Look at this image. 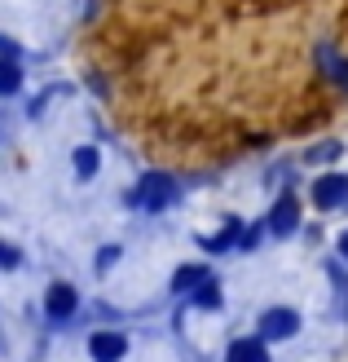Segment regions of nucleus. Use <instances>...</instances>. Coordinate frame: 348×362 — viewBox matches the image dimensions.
Returning <instances> with one entry per match:
<instances>
[{"mask_svg":"<svg viewBox=\"0 0 348 362\" xmlns=\"http://www.w3.org/2000/svg\"><path fill=\"white\" fill-rule=\"evenodd\" d=\"M296 327H300V318L291 314V310H269V314L260 318V332H265L269 340H287V336H296Z\"/></svg>","mask_w":348,"mask_h":362,"instance_id":"f257e3e1","label":"nucleus"},{"mask_svg":"<svg viewBox=\"0 0 348 362\" xmlns=\"http://www.w3.org/2000/svg\"><path fill=\"white\" fill-rule=\"evenodd\" d=\"M76 287H66V283H53L49 287V300H44V310H49V318H71L76 314Z\"/></svg>","mask_w":348,"mask_h":362,"instance_id":"f03ea898","label":"nucleus"},{"mask_svg":"<svg viewBox=\"0 0 348 362\" xmlns=\"http://www.w3.org/2000/svg\"><path fill=\"white\" fill-rule=\"evenodd\" d=\"M141 204L145 208H163V204H168V199H172V177H163V173H155V177H145L141 181Z\"/></svg>","mask_w":348,"mask_h":362,"instance_id":"7ed1b4c3","label":"nucleus"},{"mask_svg":"<svg viewBox=\"0 0 348 362\" xmlns=\"http://www.w3.org/2000/svg\"><path fill=\"white\" fill-rule=\"evenodd\" d=\"M313 199H318V208H335L348 199V177H322L318 186H313Z\"/></svg>","mask_w":348,"mask_h":362,"instance_id":"20e7f679","label":"nucleus"},{"mask_svg":"<svg viewBox=\"0 0 348 362\" xmlns=\"http://www.w3.org/2000/svg\"><path fill=\"white\" fill-rule=\"evenodd\" d=\"M300 221V204H296V194H282L278 204H273V216H269V226L278 230V234H291Z\"/></svg>","mask_w":348,"mask_h":362,"instance_id":"39448f33","label":"nucleus"},{"mask_svg":"<svg viewBox=\"0 0 348 362\" xmlns=\"http://www.w3.org/2000/svg\"><path fill=\"white\" fill-rule=\"evenodd\" d=\"M88 349H93L97 362H115V358L124 354V336H119V332H97L93 340H88Z\"/></svg>","mask_w":348,"mask_h":362,"instance_id":"423d86ee","label":"nucleus"},{"mask_svg":"<svg viewBox=\"0 0 348 362\" xmlns=\"http://www.w3.org/2000/svg\"><path fill=\"white\" fill-rule=\"evenodd\" d=\"M225 362H269V354H265L260 340H234Z\"/></svg>","mask_w":348,"mask_h":362,"instance_id":"0eeeda50","label":"nucleus"},{"mask_svg":"<svg viewBox=\"0 0 348 362\" xmlns=\"http://www.w3.org/2000/svg\"><path fill=\"white\" fill-rule=\"evenodd\" d=\"M203 283H208V269L203 265H186V269H176V279H172L176 292H198Z\"/></svg>","mask_w":348,"mask_h":362,"instance_id":"6e6552de","label":"nucleus"},{"mask_svg":"<svg viewBox=\"0 0 348 362\" xmlns=\"http://www.w3.org/2000/svg\"><path fill=\"white\" fill-rule=\"evenodd\" d=\"M18 84H23V76H18V66L0 58V93H18Z\"/></svg>","mask_w":348,"mask_h":362,"instance_id":"1a4fd4ad","label":"nucleus"},{"mask_svg":"<svg viewBox=\"0 0 348 362\" xmlns=\"http://www.w3.org/2000/svg\"><path fill=\"white\" fill-rule=\"evenodd\" d=\"M194 300L203 305V310H216V305H221V283H212V279H208V283L194 292Z\"/></svg>","mask_w":348,"mask_h":362,"instance_id":"9d476101","label":"nucleus"},{"mask_svg":"<svg viewBox=\"0 0 348 362\" xmlns=\"http://www.w3.org/2000/svg\"><path fill=\"white\" fill-rule=\"evenodd\" d=\"M76 168H80V177H93V173H97V151H93V146L76 151Z\"/></svg>","mask_w":348,"mask_h":362,"instance_id":"9b49d317","label":"nucleus"},{"mask_svg":"<svg viewBox=\"0 0 348 362\" xmlns=\"http://www.w3.org/2000/svg\"><path fill=\"white\" fill-rule=\"evenodd\" d=\"M322 66H326V71H331V76H335V80H340V84L348 88V62H340V58H331V53H322Z\"/></svg>","mask_w":348,"mask_h":362,"instance_id":"f8f14e48","label":"nucleus"},{"mask_svg":"<svg viewBox=\"0 0 348 362\" xmlns=\"http://www.w3.org/2000/svg\"><path fill=\"white\" fill-rule=\"evenodd\" d=\"M234 234H238V226H225V230L212 239V247H225V243H234Z\"/></svg>","mask_w":348,"mask_h":362,"instance_id":"ddd939ff","label":"nucleus"},{"mask_svg":"<svg viewBox=\"0 0 348 362\" xmlns=\"http://www.w3.org/2000/svg\"><path fill=\"white\" fill-rule=\"evenodd\" d=\"M0 265H18V247H9V243H0Z\"/></svg>","mask_w":348,"mask_h":362,"instance_id":"4468645a","label":"nucleus"},{"mask_svg":"<svg viewBox=\"0 0 348 362\" xmlns=\"http://www.w3.org/2000/svg\"><path fill=\"white\" fill-rule=\"evenodd\" d=\"M340 247H344V257H348V234H344V239H340Z\"/></svg>","mask_w":348,"mask_h":362,"instance_id":"2eb2a0df","label":"nucleus"}]
</instances>
